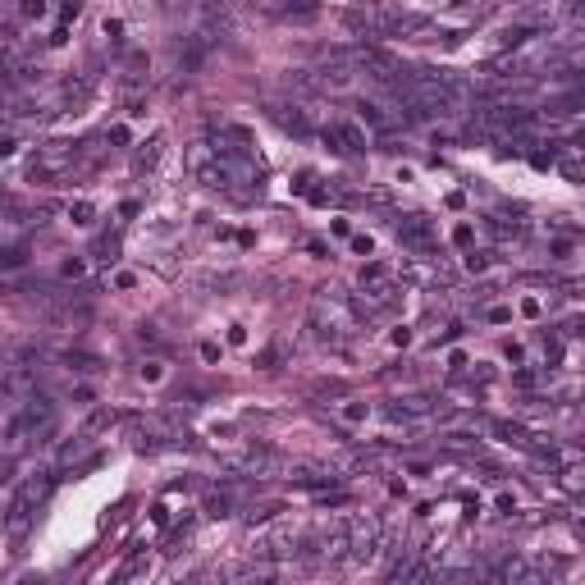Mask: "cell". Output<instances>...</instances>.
<instances>
[{
	"mask_svg": "<svg viewBox=\"0 0 585 585\" xmlns=\"http://www.w3.org/2000/svg\"><path fill=\"white\" fill-rule=\"evenodd\" d=\"M46 490H51V480H32L18 490V499L9 503V516H5V531L14 535V540H23L28 535V521H32V508L46 499Z\"/></svg>",
	"mask_w": 585,
	"mask_h": 585,
	"instance_id": "1",
	"label": "cell"
},
{
	"mask_svg": "<svg viewBox=\"0 0 585 585\" xmlns=\"http://www.w3.org/2000/svg\"><path fill=\"white\" fill-rule=\"evenodd\" d=\"M348 549H353V558H370V553L379 549V521L375 516L348 521Z\"/></svg>",
	"mask_w": 585,
	"mask_h": 585,
	"instance_id": "2",
	"label": "cell"
},
{
	"mask_svg": "<svg viewBox=\"0 0 585 585\" xmlns=\"http://www.w3.org/2000/svg\"><path fill=\"white\" fill-rule=\"evenodd\" d=\"M398 238H403L412 252H435V229H430L425 215H407L403 224H398Z\"/></svg>",
	"mask_w": 585,
	"mask_h": 585,
	"instance_id": "3",
	"label": "cell"
},
{
	"mask_svg": "<svg viewBox=\"0 0 585 585\" xmlns=\"http://www.w3.org/2000/svg\"><path fill=\"white\" fill-rule=\"evenodd\" d=\"M206 51H211V37H188V42H183L179 46V69L183 73H197L201 69V64H206Z\"/></svg>",
	"mask_w": 585,
	"mask_h": 585,
	"instance_id": "4",
	"label": "cell"
},
{
	"mask_svg": "<svg viewBox=\"0 0 585 585\" xmlns=\"http://www.w3.org/2000/svg\"><path fill=\"white\" fill-rule=\"evenodd\" d=\"M329 146H338V151H366V133L357 124H334L329 129Z\"/></svg>",
	"mask_w": 585,
	"mask_h": 585,
	"instance_id": "5",
	"label": "cell"
},
{
	"mask_svg": "<svg viewBox=\"0 0 585 585\" xmlns=\"http://www.w3.org/2000/svg\"><path fill=\"white\" fill-rule=\"evenodd\" d=\"M160 146H165V138H151V142H142V151H138V170H151V165L160 160Z\"/></svg>",
	"mask_w": 585,
	"mask_h": 585,
	"instance_id": "6",
	"label": "cell"
},
{
	"mask_svg": "<svg viewBox=\"0 0 585 585\" xmlns=\"http://www.w3.org/2000/svg\"><path fill=\"white\" fill-rule=\"evenodd\" d=\"M92 215H96L92 201H73V206H69V220H73V224H92Z\"/></svg>",
	"mask_w": 585,
	"mask_h": 585,
	"instance_id": "7",
	"label": "cell"
},
{
	"mask_svg": "<svg viewBox=\"0 0 585 585\" xmlns=\"http://www.w3.org/2000/svg\"><path fill=\"white\" fill-rule=\"evenodd\" d=\"M146 567H151L146 558H133V562H124V567H119V577H114V581H133V577H142Z\"/></svg>",
	"mask_w": 585,
	"mask_h": 585,
	"instance_id": "8",
	"label": "cell"
},
{
	"mask_svg": "<svg viewBox=\"0 0 585 585\" xmlns=\"http://www.w3.org/2000/svg\"><path fill=\"white\" fill-rule=\"evenodd\" d=\"M23 261H28L23 247H5V252H0V266H5V270H9V266H23Z\"/></svg>",
	"mask_w": 585,
	"mask_h": 585,
	"instance_id": "9",
	"label": "cell"
},
{
	"mask_svg": "<svg viewBox=\"0 0 585 585\" xmlns=\"http://www.w3.org/2000/svg\"><path fill=\"white\" fill-rule=\"evenodd\" d=\"M46 14V0H23V18H42Z\"/></svg>",
	"mask_w": 585,
	"mask_h": 585,
	"instance_id": "10",
	"label": "cell"
},
{
	"mask_svg": "<svg viewBox=\"0 0 585 585\" xmlns=\"http://www.w3.org/2000/svg\"><path fill=\"white\" fill-rule=\"evenodd\" d=\"M206 512H211V516H229V499H211Z\"/></svg>",
	"mask_w": 585,
	"mask_h": 585,
	"instance_id": "11",
	"label": "cell"
},
{
	"mask_svg": "<svg viewBox=\"0 0 585 585\" xmlns=\"http://www.w3.org/2000/svg\"><path fill=\"white\" fill-rule=\"evenodd\" d=\"M362 416H366L362 403H348V407H343V421H362Z\"/></svg>",
	"mask_w": 585,
	"mask_h": 585,
	"instance_id": "12",
	"label": "cell"
},
{
	"mask_svg": "<svg viewBox=\"0 0 585 585\" xmlns=\"http://www.w3.org/2000/svg\"><path fill=\"white\" fill-rule=\"evenodd\" d=\"M453 238H457V242H462V247H466V242H471V224H457V229H453Z\"/></svg>",
	"mask_w": 585,
	"mask_h": 585,
	"instance_id": "13",
	"label": "cell"
}]
</instances>
